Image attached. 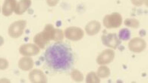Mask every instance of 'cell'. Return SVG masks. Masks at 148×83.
Masks as SVG:
<instances>
[{"label":"cell","instance_id":"5bb4252c","mask_svg":"<svg viewBox=\"0 0 148 83\" xmlns=\"http://www.w3.org/2000/svg\"><path fill=\"white\" fill-rule=\"evenodd\" d=\"M34 64V63L33 59L27 56L21 57L18 61V67L21 70L24 71H28L32 69Z\"/></svg>","mask_w":148,"mask_h":83},{"label":"cell","instance_id":"30bf717a","mask_svg":"<svg viewBox=\"0 0 148 83\" xmlns=\"http://www.w3.org/2000/svg\"><path fill=\"white\" fill-rule=\"evenodd\" d=\"M29 80L33 83H46L47 82V76L40 70H33L29 73Z\"/></svg>","mask_w":148,"mask_h":83},{"label":"cell","instance_id":"7c38bea8","mask_svg":"<svg viewBox=\"0 0 148 83\" xmlns=\"http://www.w3.org/2000/svg\"><path fill=\"white\" fill-rule=\"evenodd\" d=\"M17 5L16 0H5L2 5V12L4 16L8 17L12 14L14 11Z\"/></svg>","mask_w":148,"mask_h":83},{"label":"cell","instance_id":"5b68a950","mask_svg":"<svg viewBox=\"0 0 148 83\" xmlns=\"http://www.w3.org/2000/svg\"><path fill=\"white\" fill-rule=\"evenodd\" d=\"M102 43L105 46L110 49H117L121 44V40L118 37L116 33H108L101 36Z\"/></svg>","mask_w":148,"mask_h":83},{"label":"cell","instance_id":"e0dca14e","mask_svg":"<svg viewBox=\"0 0 148 83\" xmlns=\"http://www.w3.org/2000/svg\"><path fill=\"white\" fill-rule=\"evenodd\" d=\"M125 25L128 27L137 29L140 26V21L135 18H127L125 20Z\"/></svg>","mask_w":148,"mask_h":83},{"label":"cell","instance_id":"3957f363","mask_svg":"<svg viewBox=\"0 0 148 83\" xmlns=\"http://www.w3.org/2000/svg\"><path fill=\"white\" fill-rule=\"evenodd\" d=\"M103 23L106 28H119L122 24V15L118 12H113L104 17Z\"/></svg>","mask_w":148,"mask_h":83},{"label":"cell","instance_id":"ffe728a7","mask_svg":"<svg viewBox=\"0 0 148 83\" xmlns=\"http://www.w3.org/2000/svg\"><path fill=\"white\" fill-rule=\"evenodd\" d=\"M8 67V61L6 59L0 57V70H6Z\"/></svg>","mask_w":148,"mask_h":83},{"label":"cell","instance_id":"8992f818","mask_svg":"<svg viewBox=\"0 0 148 83\" xmlns=\"http://www.w3.org/2000/svg\"><path fill=\"white\" fill-rule=\"evenodd\" d=\"M65 37L71 41H79L84 36V32L81 28L77 26H70L65 29Z\"/></svg>","mask_w":148,"mask_h":83},{"label":"cell","instance_id":"52a82bcc","mask_svg":"<svg viewBox=\"0 0 148 83\" xmlns=\"http://www.w3.org/2000/svg\"><path fill=\"white\" fill-rule=\"evenodd\" d=\"M147 43L144 39L139 37L132 38L128 43V49L130 51L135 53H140L146 49Z\"/></svg>","mask_w":148,"mask_h":83},{"label":"cell","instance_id":"44dd1931","mask_svg":"<svg viewBox=\"0 0 148 83\" xmlns=\"http://www.w3.org/2000/svg\"><path fill=\"white\" fill-rule=\"evenodd\" d=\"M131 1H132V4L134 5L135 6H141L145 2V0H131Z\"/></svg>","mask_w":148,"mask_h":83},{"label":"cell","instance_id":"9a60e30c","mask_svg":"<svg viewBox=\"0 0 148 83\" xmlns=\"http://www.w3.org/2000/svg\"><path fill=\"white\" fill-rule=\"evenodd\" d=\"M98 76L99 78H103L106 79L110 76V70L109 67H106L104 65H101V67H99L97 70V73Z\"/></svg>","mask_w":148,"mask_h":83},{"label":"cell","instance_id":"ac0fdd59","mask_svg":"<svg viewBox=\"0 0 148 83\" xmlns=\"http://www.w3.org/2000/svg\"><path fill=\"white\" fill-rule=\"evenodd\" d=\"M71 76L73 80L77 82H81L84 80V75L78 70H73L71 73Z\"/></svg>","mask_w":148,"mask_h":83},{"label":"cell","instance_id":"9c48e42d","mask_svg":"<svg viewBox=\"0 0 148 83\" xmlns=\"http://www.w3.org/2000/svg\"><path fill=\"white\" fill-rule=\"evenodd\" d=\"M115 58V51L112 49H106L100 53L97 58V63L99 65H106L110 63Z\"/></svg>","mask_w":148,"mask_h":83},{"label":"cell","instance_id":"7a4b0ae2","mask_svg":"<svg viewBox=\"0 0 148 83\" xmlns=\"http://www.w3.org/2000/svg\"><path fill=\"white\" fill-rule=\"evenodd\" d=\"M56 28L52 24H47L44 27L43 32H40L35 35L34 38V43L40 48L45 49L46 45L49 42L54 41V35H55Z\"/></svg>","mask_w":148,"mask_h":83},{"label":"cell","instance_id":"4fadbf2b","mask_svg":"<svg viewBox=\"0 0 148 83\" xmlns=\"http://www.w3.org/2000/svg\"><path fill=\"white\" fill-rule=\"evenodd\" d=\"M31 5V0H21L16 5L14 13L18 15L23 14Z\"/></svg>","mask_w":148,"mask_h":83},{"label":"cell","instance_id":"d6986e66","mask_svg":"<svg viewBox=\"0 0 148 83\" xmlns=\"http://www.w3.org/2000/svg\"><path fill=\"white\" fill-rule=\"evenodd\" d=\"M119 36L120 40H124L127 41L131 37V32L128 30V29L124 28L122 30L119 31Z\"/></svg>","mask_w":148,"mask_h":83},{"label":"cell","instance_id":"603a6c76","mask_svg":"<svg viewBox=\"0 0 148 83\" xmlns=\"http://www.w3.org/2000/svg\"><path fill=\"white\" fill-rule=\"evenodd\" d=\"M4 44V38H2V36H0V46H2Z\"/></svg>","mask_w":148,"mask_h":83},{"label":"cell","instance_id":"277c9868","mask_svg":"<svg viewBox=\"0 0 148 83\" xmlns=\"http://www.w3.org/2000/svg\"><path fill=\"white\" fill-rule=\"evenodd\" d=\"M27 26V21L24 20L14 21L8 27V35L12 38H16L21 36Z\"/></svg>","mask_w":148,"mask_h":83},{"label":"cell","instance_id":"ba28073f","mask_svg":"<svg viewBox=\"0 0 148 83\" xmlns=\"http://www.w3.org/2000/svg\"><path fill=\"white\" fill-rule=\"evenodd\" d=\"M40 49L36 44L27 43V44H24L20 47L19 52L23 56L31 57L38 55L40 53Z\"/></svg>","mask_w":148,"mask_h":83},{"label":"cell","instance_id":"cb8c5ba5","mask_svg":"<svg viewBox=\"0 0 148 83\" xmlns=\"http://www.w3.org/2000/svg\"><path fill=\"white\" fill-rule=\"evenodd\" d=\"M0 11H1V8H0Z\"/></svg>","mask_w":148,"mask_h":83},{"label":"cell","instance_id":"2e32d148","mask_svg":"<svg viewBox=\"0 0 148 83\" xmlns=\"http://www.w3.org/2000/svg\"><path fill=\"white\" fill-rule=\"evenodd\" d=\"M86 82L87 83H99L100 79L95 72H90L86 76Z\"/></svg>","mask_w":148,"mask_h":83},{"label":"cell","instance_id":"8fae6325","mask_svg":"<svg viewBox=\"0 0 148 83\" xmlns=\"http://www.w3.org/2000/svg\"><path fill=\"white\" fill-rule=\"evenodd\" d=\"M101 30V24L97 20L90 21L85 26V31L88 36H95Z\"/></svg>","mask_w":148,"mask_h":83},{"label":"cell","instance_id":"6da1fadb","mask_svg":"<svg viewBox=\"0 0 148 83\" xmlns=\"http://www.w3.org/2000/svg\"><path fill=\"white\" fill-rule=\"evenodd\" d=\"M46 64L55 72H65L75 63V56L69 44L56 42L49 45L44 54Z\"/></svg>","mask_w":148,"mask_h":83},{"label":"cell","instance_id":"7402d4cb","mask_svg":"<svg viewBox=\"0 0 148 83\" xmlns=\"http://www.w3.org/2000/svg\"><path fill=\"white\" fill-rule=\"evenodd\" d=\"M59 1V0H47V3L49 6L54 7L58 4Z\"/></svg>","mask_w":148,"mask_h":83}]
</instances>
